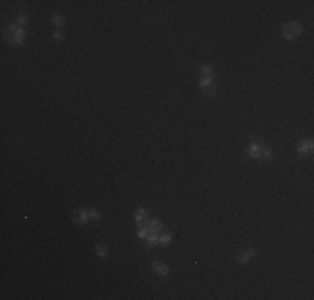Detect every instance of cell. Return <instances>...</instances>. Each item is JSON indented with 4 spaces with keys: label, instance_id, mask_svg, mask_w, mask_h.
Returning <instances> with one entry per match:
<instances>
[{
    "label": "cell",
    "instance_id": "9a60e30c",
    "mask_svg": "<svg viewBox=\"0 0 314 300\" xmlns=\"http://www.w3.org/2000/svg\"><path fill=\"white\" fill-rule=\"evenodd\" d=\"M89 217H92V219H95V220H97V219H100V214H99V212H89Z\"/></svg>",
    "mask_w": 314,
    "mask_h": 300
},
{
    "label": "cell",
    "instance_id": "4fadbf2b",
    "mask_svg": "<svg viewBox=\"0 0 314 300\" xmlns=\"http://www.w3.org/2000/svg\"><path fill=\"white\" fill-rule=\"evenodd\" d=\"M172 237L171 235H159L157 237V242H162V244H166V242H171Z\"/></svg>",
    "mask_w": 314,
    "mask_h": 300
},
{
    "label": "cell",
    "instance_id": "5bb4252c",
    "mask_svg": "<svg viewBox=\"0 0 314 300\" xmlns=\"http://www.w3.org/2000/svg\"><path fill=\"white\" fill-rule=\"evenodd\" d=\"M17 23H18V25H25V23H27V18L23 17V15H20V17H18V20H17Z\"/></svg>",
    "mask_w": 314,
    "mask_h": 300
},
{
    "label": "cell",
    "instance_id": "ac0fdd59",
    "mask_svg": "<svg viewBox=\"0 0 314 300\" xmlns=\"http://www.w3.org/2000/svg\"><path fill=\"white\" fill-rule=\"evenodd\" d=\"M139 237H147V230H141L139 232Z\"/></svg>",
    "mask_w": 314,
    "mask_h": 300
},
{
    "label": "cell",
    "instance_id": "5b68a950",
    "mask_svg": "<svg viewBox=\"0 0 314 300\" xmlns=\"http://www.w3.org/2000/svg\"><path fill=\"white\" fill-rule=\"evenodd\" d=\"M247 153L251 157H254V158H257V157H261L262 155V148L259 147V145H256V143H252V145H249V148H247Z\"/></svg>",
    "mask_w": 314,
    "mask_h": 300
},
{
    "label": "cell",
    "instance_id": "277c9868",
    "mask_svg": "<svg viewBox=\"0 0 314 300\" xmlns=\"http://www.w3.org/2000/svg\"><path fill=\"white\" fill-rule=\"evenodd\" d=\"M89 220V214L84 210H75L74 212V222H77V224H85V222Z\"/></svg>",
    "mask_w": 314,
    "mask_h": 300
},
{
    "label": "cell",
    "instance_id": "6da1fadb",
    "mask_svg": "<svg viewBox=\"0 0 314 300\" xmlns=\"http://www.w3.org/2000/svg\"><path fill=\"white\" fill-rule=\"evenodd\" d=\"M301 33H302V25L299 22H289L282 27V35H284V38H287V40H294V38H297Z\"/></svg>",
    "mask_w": 314,
    "mask_h": 300
},
{
    "label": "cell",
    "instance_id": "8992f818",
    "mask_svg": "<svg viewBox=\"0 0 314 300\" xmlns=\"http://www.w3.org/2000/svg\"><path fill=\"white\" fill-rule=\"evenodd\" d=\"M254 254H256L254 250H249V252H246V254H241V255H237V257H236V262H237V264H246V262H249V260L254 257Z\"/></svg>",
    "mask_w": 314,
    "mask_h": 300
},
{
    "label": "cell",
    "instance_id": "8fae6325",
    "mask_svg": "<svg viewBox=\"0 0 314 300\" xmlns=\"http://www.w3.org/2000/svg\"><path fill=\"white\" fill-rule=\"evenodd\" d=\"M202 77H204V79H211V80H212V77H214V74H212L211 67H207V65H204V67H202Z\"/></svg>",
    "mask_w": 314,
    "mask_h": 300
},
{
    "label": "cell",
    "instance_id": "3957f363",
    "mask_svg": "<svg viewBox=\"0 0 314 300\" xmlns=\"http://www.w3.org/2000/svg\"><path fill=\"white\" fill-rule=\"evenodd\" d=\"M201 87H202V90H204V94L207 97H212V95L216 94V87H214V84H212L211 79H204V77H201Z\"/></svg>",
    "mask_w": 314,
    "mask_h": 300
},
{
    "label": "cell",
    "instance_id": "2e32d148",
    "mask_svg": "<svg viewBox=\"0 0 314 300\" xmlns=\"http://www.w3.org/2000/svg\"><path fill=\"white\" fill-rule=\"evenodd\" d=\"M54 23H55V25H60V23H62V17L60 15H54Z\"/></svg>",
    "mask_w": 314,
    "mask_h": 300
},
{
    "label": "cell",
    "instance_id": "9c48e42d",
    "mask_svg": "<svg viewBox=\"0 0 314 300\" xmlns=\"http://www.w3.org/2000/svg\"><path fill=\"white\" fill-rule=\"evenodd\" d=\"M161 229H162V222H159V220H152L151 224H149V230L154 232V234H157Z\"/></svg>",
    "mask_w": 314,
    "mask_h": 300
},
{
    "label": "cell",
    "instance_id": "30bf717a",
    "mask_svg": "<svg viewBox=\"0 0 314 300\" xmlns=\"http://www.w3.org/2000/svg\"><path fill=\"white\" fill-rule=\"evenodd\" d=\"M95 252H97L99 257H107V249H105V245H102V244H99L95 247Z\"/></svg>",
    "mask_w": 314,
    "mask_h": 300
},
{
    "label": "cell",
    "instance_id": "e0dca14e",
    "mask_svg": "<svg viewBox=\"0 0 314 300\" xmlns=\"http://www.w3.org/2000/svg\"><path fill=\"white\" fill-rule=\"evenodd\" d=\"M156 242H157V235H151V237H149V244H151V245H154Z\"/></svg>",
    "mask_w": 314,
    "mask_h": 300
},
{
    "label": "cell",
    "instance_id": "7c38bea8",
    "mask_svg": "<svg viewBox=\"0 0 314 300\" xmlns=\"http://www.w3.org/2000/svg\"><path fill=\"white\" fill-rule=\"evenodd\" d=\"M144 217H146V210H144V209H139V210H136V220L139 222V224L142 222V219H144Z\"/></svg>",
    "mask_w": 314,
    "mask_h": 300
},
{
    "label": "cell",
    "instance_id": "ba28073f",
    "mask_svg": "<svg viewBox=\"0 0 314 300\" xmlns=\"http://www.w3.org/2000/svg\"><path fill=\"white\" fill-rule=\"evenodd\" d=\"M154 270H156L157 273H161V275H167L169 273V269L161 262H154Z\"/></svg>",
    "mask_w": 314,
    "mask_h": 300
},
{
    "label": "cell",
    "instance_id": "7a4b0ae2",
    "mask_svg": "<svg viewBox=\"0 0 314 300\" xmlns=\"http://www.w3.org/2000/svg\"><path fill=\"white\" fill-rule=\"evenodd\" d=\"M25 37V32L22 30L20 27H10L8 28V40L12 43H20Z\"/></svg>",
    "mask_w": 314,
    "mask_h": 300
},
{
    "label": "cell",
    "instance_id": "d6986e66",
    "mask_svg": "<svg viewBox=\"0 0 314 300\" xmlns=\"http://www.w3.org/2000/svg\"><path fill=\"white\" fill-rule=\"evenodd\" d=\"M54 38H57V40H60V38H62V35H60L59 32H55V33H54Z\"/></svg>",
    "mask_w": 314,
    "mask_h": 300
},
{
    "label": "cell",
    "instance_id": "52a82bcc",
    "mask_svg": "<svg viewBox=\"0 0 314 300\" xmlns=\"http://www.w3.org/2000/svg\"><path fill=\"white\" fill-rule=\"evenodd\" d=\"M312 150V140H306L299 145V153H309Z\"/></svg>",
    "mask_w": 314,
    "mask_h": 300
}]
</instances>
